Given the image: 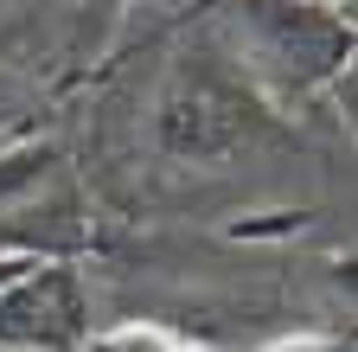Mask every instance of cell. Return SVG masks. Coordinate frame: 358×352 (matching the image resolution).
<instances>
[{
	"instance_id": "obj_1",
	"label": "cell",
	"mask_w": 358,
	"mask_h": 352,
	"mask_svg": "<svg viewBox=\"0 0 358 352\" xmlns=\"http://www.w3.org/2000/svg\"><path fill=\"white\" fill-rule=\"evenodd\" d=\"M90 352H186V346L166 339V333H154V327H134V333H109V339H96Z\"/></svg>"
}]
</instances>
